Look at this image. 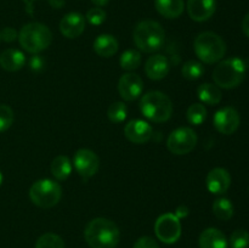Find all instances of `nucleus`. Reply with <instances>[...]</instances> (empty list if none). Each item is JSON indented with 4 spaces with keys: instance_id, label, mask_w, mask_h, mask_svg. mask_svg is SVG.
Segmentation results:
<instances>
[{
    "instance_id": "obj_17",
    "label": "nucleus",
    "mask_w": 249,
    "mask_h": 248,
    "mask_svg": "<svg viewBox=\"0 0 249 248\" xmlns=\"http://www.w3.org/2000/svg\"><path fill=\"white\" fill-rule=\"evenodd\" d=\"M170 63L168 58L163 55H153L146 61L145 73L150 79L160 80L169 73Z\"/></svg>"
},
{
    "instance_id": "obj_12",
    "label": "nucleus",
    "mask_w": 249,
    "mask_h": 248,
    "mask_svg": "<svg viewBox=\"0 0 249 248\" xmlns=\"http://www.w3.org/2000/svg\"><path fill=\"white\" fill-rule=\"evenodd\" d=\"M143 82L136 73H125L118 82V92L125 101H134L142 94Z\"/></svg>"
},
{
    "instance_id": "obj_36",
    "label": "nucleus",
    "mask_w": 249,
    "mask_h": 248,
    "mask_svg": "<svg viewBox=\"0 0 249 248\" xmlns=\"http://www.w3.org/2000/svg\"><path fill=\"white\" fill-rule=\"evenodd\" d=\"M242 31H243V33H245L246 35L249 38V12L246 15L245 18H243V21H242Z\"/></svg>"
},
{
    "instance_id": "obj_1",
    "label": "nucleus",
    "mask_w": 249,
    "mask_h": 248,
    "mask_svg": "<svg viewBox=\"0 0 249 248\" xmlns=\"http://www.w3.org/2000/svg\"><path fill=\"white\" fill-rule=\"evenodd\" d=\"M84 237L91 248H114L121 240V232L109 219L95 218L85 226Z\"/></svg>"
},
{
    "instance_id": "obj_6",
    "label": "nucleus",
    "mask_w": 249,
    "mask_h": 248,
    "mask_svg": "<svg viewBox=\"0 0 249 248\" xmlns=\"http://www.w3.org/2000/svg\"><path fill=\"white\" fill-rule=\"evenodd\" d=\"M197 57L204 63L220 62L226 53V44L220 35L214 32H203L198 34L194 43Z\"/></svg>"
},
{
    "instance_id": "obj_32",
    "label": "nucleus",
    "mask_w": 249,
    "mask_h": 248,
    "mask_svg": "<svg viewBox=\"0 0 249 248\" xmlns=\"http://www.w3.org/2000/svg\"><path fill=\"white\" fill-rule=\"evenodd\" d=\"M85 19L89 22L92 26H100L105 22L106 19V12H105L104 9L101 7H92L89 11L87 12V16H85Z\"/></svg>"
},
{
    "instance_id": "obj_13",
    "label": "nucleus",
    "mask_w": 249,
    "mask_h": 248,
    "mask_svg": "<svg viewBox=\"0 0 249 248\" xmlns=\"http://www.w3.org/2000/svg\"><path fill=\"white\" fill-rule=\"evenodd\" d=\"M124 135L133 143H146L152 139V126L142 119H134L124 128Z\"/></svg>"
},
{
    "instance_id": "obj_8",
    "label": "nucleus",
    "mask_w": 249,
    "mask_h": 248,
    "mask_svg": "<svg viewBox=\"0 0 249 248\" xmlns=\"http://www.w3.org/2000/svg\"><path fill=\"white\" fill-rule=\"evenodd\" d=\"M197 140L198 138L195 130L187 126H182L170 133L167 140V147L173 155H187L196 147Z\"/></svg>"
},
{
    "instance_id": "obj_26",
    "label": "nucleus",
    "mask_w": 249,
    "mask_h": 248,
    "mask_svg": "<svg viewBox=\"0 0 249 248\" xmlns=\"http://www.w3.org/2000/svg\"><path fill=\"white\" fill-rule=\"evenodd\" d=\"M186 118L192 125H201L207 118V108L202 104H192L187 108Z\"/></svg>"
},
{
    "instance_id": "obj_33",
    "label": "nucleus",
    "mask_w": 249,
    "mask_h": 248,
    "mask_svg": "<svg viewBox=\"0 0 249 248\" xmlns=\"http://www.w3.org/2000/svg\"><path fill=\"white\" fill-rule=\"evenodd\" d=\"M133 248H160V245L150 236H142L136 241Z\"/></svg>"
},
{
    "instance_id": "obj_23",
    "label": "nucleus",
    "mask_w": 249,
    "mask_h": 248,
    "mask_svg": "<svg viewBox=\"0 0 249 248\" xmlns=\"http://www.w3.org/2000/svg\"><path fill=\"white\" fill-rule=\"evenodd\" d=\"M51 173L60 181L68 179L72 173V163L66 156H57L51 163Z\"/></svg>"
},
{
    "instance_id": "obj_11",
    "label": "nucleus",
    "mask_w": 249,
    "mask_h": 248,
    "mask_svg": "<svg viewBox=\"0 0 249 248\" xmlns=\"http://www.w3.org/2000/svg\"><path fill=\"white\" fill-rule=\"evenodd\" d=\"M213 122L214 126L219 133L224 135H231L240 126V113L233 107H224L214 114Z\"/></svg>"
},
{
    "instance_id": "obj_31",
    "label": "nucleus",
    "mask_w": 249,
    "mask_h": 248,
    "mask_svg": "<svg viewBox=\"0 0 249 248\" xmlns=\"http://www.w3.org/2000/svg\"><path fill=\"white\" fill-rule=\"evenodd\" d=\"M14 111L10 106L0 104V133L6 131L14 123Z\"/></svg>"
},
{
    "instance_id": "obj_39",
    "label": "nucleus",
    "mask_w": 249,
    "mask_h": 248,
    "mask_svg": "<svg viewBox=\"0 0 249 248\" xmlns=\"http://www.w3.org/2000/svg\"><path fill=\"white\" fill-rule=\"evenodd\" d=\"M108 1H109V0H91L92 4L96 5L97 7H104V6H106V5L108 4Z\"/></svg>"
},
{
    "instance_id": "obj_40",
    "label": "nucleus",
    "mask_w": 249,
    "mask_h": 248,
    "mask_svg": "<svg viewBox=\"0 0 249 248\" xmlns=\"http://www.w3.org/2000/svg\"><path fill=\"white\" fill-rule=\"evenodd\" d=\"M2 179H4V177H2V174H1V172H0V185L2 184Z\"/></svg>"
},
{
    "instance_id": "obj_19",
    "label": "nucleus",
    "mask_w": 249,
    "mask_h": 248,
    "mask_svg": "<svg viewBox=\"0 0 249 248\" xmlns=\"http://www.w3.org/2000/svg\"><path fill=\"white\" fill-rule=\"evenodd\" d=\"M26 63V56L17 49H6L0 53V66L7 72L19 71Z\"/></svg>"
},
{
    "instance_id": "obj_18",
    "label": "nucleus",
    "mask_w": 249,
    "mask_h": 248,
    "mask_svg": "<svg viewBox=\"0 0 249 248\" xmlns=\"http://www.w3.org/2000/svg\"><path fill=\"white\" fill-rule=\"evenodd\" d=\"M199 248H228V240L219 229L208 228L199 235Z\"/></svg>"
},
{
    "instance_id": "obj_2",
    "label": "nucleus",
    "mask_w": 249,
    "mask_h": 248,
    "mask_svg": "<svg viewBox=\"0 0 249 248\" xmlns=\"http://www.w3.org/2000/svg\"><path fill=\"white\" fill-rule=\"evenodd\" d=\"M133 40L139 50L148 53H155L164 44L165 32L157 21L145 19L136 24L133 32Z\"/></svg>"
},
{
    "instance_id": "obj_30",
    "label": "nucleus",
    "mask_w": 249,
    "mask_h": 248,
    "mask_svg": "<svg viewBox=\"0 0 249 248\" xmlns=\"http://www.w3.org/2000/svg\"><path fill=\"white\" fill-rule=\"evenodd\" d=\"M231 248H248L249 247V232L243 229L233 231L230 236Z\"/></svg>"
},
{
    "instance_id": "obj_9",
    "label": "nucleus",
    "mask_w": 249,
    "mask_h": 248,
    "mask_svg": "<svg viewBox=\"0 0 249 248\" xmlns=\"http://www.w3.org/2000/svg\"><path fill=\"white\" fill-rule=\"evenodd\" d=\"M181 223L180 219L173 213L162 214L156 220L155 232L160 241L167 245H173L181 236Z\"/></svg>"
},
{
    "instance_id": "obj_7",
    "label": "nucleus",
    "mask_w": 249,
    "mask_h": 248,
    "mask_svg": "<svg viewBox=\"0 0 249 248\" xmlns=\"http://www.w3.org/2000/svg\"><path fill=\"white\" fill-rule=\"evenodd\" d=\"M62 187L58 182L50 179H40L29 189V198L40 208H51L60 202Z\"/></svg>"
},
{
    "instance_id": "obj_10",
    "label": "nucleus",
    "mask_w": 249,
    "mask_h": 248,
    "mask_svg": "<svg viewBox=\"0 0 249 248\" xmlns=\"http://www.w3.org/2000/svg\"><path fill=\"white\" fill-rule=\"evenodd\" d=\"M73 165L83 179H89L99 170L100 159L94 151L89 148H80L74 153Z\"/></svg>"
},
{
    "instance_id": "obj_25",
    "label": "nucleus",
    "mask_w": 249,
    "mask_h": 248,
    "mask_svg": "<svg viewBox=\"0 0 249 248\" xmlns=\"http://www.w3.org/2000/svg\"><path fill=\"white\" fill-rule=\"evenodd\" d=\"M119 63H121V67L123 70L131 72V71L139 68V66L141 65V53L138 50H133V49L124 51L119 58Z\"/></svg>"
},
{
    "instance_id": "obj_15",
    "label": "nucleus",
    "mask_w": 249,
    "mask_h": 248,
    "mask_svg": "<svg viewBox=\"0 0 249 248\" xmlns=\"http://www.w3.org/2000/svg\"><path fill=\"white\" fill-rule=\"evenodd\" d=\"M206 184L213 195H224L231 185L230 173L224 168H214L207 175Z\"/></svg>"
},
{
    "instance_id": "obj_22",
    "label": "nucleus",
    "mask_w": 249,
    "mask_h": 248,
    "mask_svg": "<svg viewBox=\"0 0 249 248\" xmlns=\"http://www.w3.org/2000/svg\"><path fill=\"white\" fill-rule=\"evenodd\" d=\"M197 95L203 104L211 105V106L218 105L223 99L220 88L215 84H211V83H204V84L199 85L197 89Z\"/></svg>"
},
{
    "instance_id": "obj_37",
    "label": "nucleus",
    "mask_w": 249,
    "mask_h": 248,
    "mask_svg": "<svg viewBox=\"0 0 249 248\" xmlns=\"http://www.w3.org/2000/svg\"><path fill=\"white\" fill-rule=\"evenodd\" d=\"M175 215L178 216V218L179 219H181V218H185V216L187 215V214H189V209L186 208V207H179V208L177 209V213H174Z\"/></svg>"
},
{
    "instance_id": "obj_27",
    "label": "nucleus",
    "mask_w": 249,
    "mask_h": 248,
    "mask_svg": "<svg viewBox=\"0 0 249 248\" xmlns=\"http://www.w3.org/2000/svg\"><path fill=\"white\" fill-rule=\"evenodd\" d=\"M204 73V68L201 62L195 60H190L182 65L181 74L187 80H196L202 77Z\"/></svg>"
},
{
    "instance_id": "obj_20",
    "label": "nucleus",
    "mask_w": 249,
    "mask_h": 248,
    "mask_svg": "<svg viewBox=\"0 0 249 248\" xmlns=\"http://www.w3.org/2000/svg\"><path fill=\"white\" fill-rule=\"evenodd\" d=\"M94 50L101 57H112L118 51V40L111 34H101L95 39Z\"/></svg>"
},
{
    "instance_id": "obj_5",
    "label": "nucleus",
    "mask_w": 249,
    "mask_h": 248,
    "mask_svg": "<svg viewBox=\"0 0 249 248\" xmlns=\"http://www.w3.org/2000/svg\"><path fill=\"white\" fill-rule=\"evenodd\" d=\"M140 111L148 121L163 123L172 117L173 102L164 92L155 90L141 97Z\"/></svg>"
},
{
    "instance_id": "obj_16",
    "label": "nucleus",
    "mask_w": 249,
    "mask_h": 248,
    "mask_svg": "<svg viewBox=\"0 0 249 248\" xmlns=\"http://www.w3.org/2000/svg\"><path fill=\"white\" fill-rule=\"evenodd\" d=\"M216 10V0H187L189 16L196 22L208 21Z\"/></svg>"
},
{
    "instance_id": "obj_35",
    "label": "nucleus",
    "mask_w": 249,
    "mask_h": 248,
    "mask_svg": "<svg viewBox=\"0 0 249 248\" xmlns=\"http://www.w3.org/2000/svg\"><path fill=\"white\" fill-rule=\"evenodd\" d=\"M29 66L33 71H39L43 67V60H41L39 56H34V57L31 58V62H29Z\"/></svg>"
},
{
    "instance_id": "obj_29",
    "label": "nucleus",
    "mask_w": 249,
    "mask_h": 248,
    "mask_svg": "<svg viewBox=\"0 0 249 248\" xmlns=\"http://www.w3.org/2000/svg\"><path fill=\"white\" fill-rule=\"evenodd\" d=\"M128 116V108L124 105V102L117 101L109 105L107 109V117L112 123H122Z\"/></svg>"
},
{
    "instance_id": "obj_38",
    "label": "nucleus",
    "mask_w": 249,
    "mask_h": 248,
    "mask_svg": "<svg viewBox=\"0 0 249 248\" xmlns=\"http://www.w3.org/2000/svg\"><path fill=\"white\" fill-rule=\"evenodd\" d=\"M49 4L53 9H61L65 5V0H49Z\"/></svg>"
},
{
    "instance_id": "obj_3",
    "label": "nucleus",
    "mask_w": 249,
    "mask_h": 248,
    "mask_svg": "<svg viewBox=\"0 0 249 248\" xmlns=\"http://www.w3.org/2000/svg\"><path fill=\"white\" fill-rule=\"evenodd\" d=\"M247 67L242 58L230 57L220 61L213 71L215 85L223 89H235L245 80Z\"/></svg>"
},
{
    "instance_id": "obj_34",
    "label": "nucleus",
    "mask_w": 249,
    "mask_h": 248,
    "mask_svg": "<svg viewBox=\"0 0 249 248\" xmlns=\"http://www.w3.org/2000/svg\"><path fill=\"white\" fill-rule=\"evenodd\" d=\"M17 38H18V34H17L16 29L11 28V27H6L0 32V39L7 41V43H11V41L16 40Z\"/></svg>"
},
{
    "instance_id": "obj_24",
    "label": "nucleus",
    "mask_w": 249,
    "mask_h": 248,
    "mask_svg": "<svg viewBox=\"0 0 249 248\" xmlns=\"http://www.w3.org/2000/svg\"><path fill=\"white\" fill-rule=\"evenodd\" d=\"M213 213L219 220H230L233 215V204L228 198H218L213 203Z\"/></svg>"
},
{
    "instance_id": "obj_14",
    "label": "nucleus",
    "mask_w": 249,
    "mask_h": 248,
    "mask_svg": "<svg viewBox=\"0 0 249 248\" xmlns=\"http://www.w3.org/2000/svg\"><path fill=\"white\" fill-rule=\"evenodd\" d=\"M85 29V17L79 12H70L65 15L60 22V31L63 36L75 39L82 35Z\"/></svg>"
},
{
    "instance_id": "obj_21",
    "label": "nucleus",
    "mask_w": 249,
    "mask_h": 248,
    "mask_svg": "<svg viewBox=\"0 0 249 248\" xmlns=\"http://www.w3.org/2000/svg\"><path fill=\"white\" fill-rule=\"evenodd\" d=\"M158 14L165 18H178L184 12V0H155Z\"/></svg>"
},
{
    "instance_id": "obj_4",
    "label": "nucleus",
    "mask_w": 249,
    "mask_h": 248,
    "mask_svg": "<svg viewBox=\"0 0 249 248\" xmlns=\"http://www.w3.org/2000/svg\"><path fill=\"white\" fill-rule=\"evenodd\" d=\"M18 41L22 48L31 53H39L48 49L53 41L50 28L40 22L24 24L18 33Z\"/></svg>"
},
{
    "instance_id": "obj_28",
    "label": "nucleus",
    "mask_w": 249,
    "mask_h": 248,
    "mask_svg": "<svg viewBox=\"0 0 249 248\" xmlns=\"http://www.w3.org/2000/svg\"><path fill=\"white\" fill-rule=\"evenodd\" d=\"M36 248H65V242L61 236L53 232H46L38 238Z\"/></svg>"
}]
</instances>
